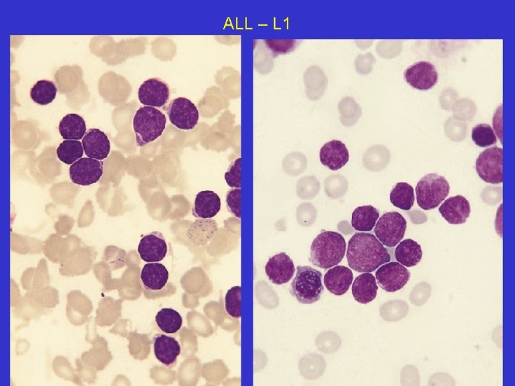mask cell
Returning a JSON list of instances; mask_svg holds the SVG:
<instances>
[{
	"label": "cell",
	"instance_id": "cell-13",
	"mask_svg": "<svg viewBox=\"0 0 515 386\" xmlns=\"http://www.w3.org/2000/svg\"><path fill=\"white\" fill-rule=\"evenodd\" d=\"M139 99L145 106L162 108L169 101V87L167 83L158 78L148 79L141 85Z\"/></svg>",
	"mask_w": 515,
	"mask_h": 386
},
{
	"label": "cell",
	"instance_id": "cell-9",
	"mask_svg": "<svg viewBox=\"0 0 515 386\" xmlns=\"http://www.w3.org/2000/svg\"><path fill=\"white\" fill-rule=\"evenodd\" d=\"M167 113L172 124L183 131L192 130L199 120L197 107L185 98L172 101L167 108Z\"/></svg>",
	"mask_w": 515,
	"mask_h": 386
},
{
	"label": "cell",
	"instance_id": "cell-24",
	"mask_svg": "<svg viewBox=\"0 0 515 386\" xmlns=\"http://www.w3.org/2000/svg\"><path fill=\"white\" fill-rule=\"evenodd\" d=\"M423 255L421 245L412 239L400 242L395 250L396 260L406 268H412L420 264Z\"/></svg>",
	"mask_w": 515,
	"mask_h": 386
},
{
	"label": "cell",
	"instance_id": "cell-34",
	"mask_svg": "<svg viewBox=\"0 0 515 386\" xmlns=\"http://www.w3.org/2000/svg\"><path fill=\"white\" fill-rule=\"evenodd\" d=\"M307 168V158L302 152H293L288 154L283 161L284 171L292 177L303 173Z\"/></svg>",
	"mask_w": 515,
	"mask_h": 386
},
{
	"label": "cell",
	"instance_id": "cell-44",
	"mask_svg": "<svg viewBox=\"0 0 515 386\" xmlns=\"http://www.w3.org/2000/svg\"><path fill=\"white\" fill-rule=\"evenodd\" d=\"M375 62L374 56L371 52H368L365 55H359L355 60V63H354V66H355L359 74L366 76L373 71Z\"/></svg>",
	"mask_w": 515,
	"mask_h": 386
},
{
	"label": "cell",
	"instance_id": "cell-29",
	"mask_svg": "<svg viewBox=\"0 0 515 386\" xmlns=\"http://www.w3.org/2000/svg\"><path fill=\"white\" fill-rule=\"evenodd\" d=\"M393 205L403 210H410L415 201L414 188L407 183H398L390 193Z\"/></svg>",
	"mask_w": 515,
	"mask_h": 386
},
{
	"label": "cell",
	"instance_id": "cell-20",
	"mask_svg": "<svg viewBox=\"0 0 515 386\" xmlns=\"http://www.w3.org/2000/svg\"><path fill=\"white\" fill-rule=\"evenodd\" d=\"M353 280V275L350 269L344 266H336L325 274L324 282L331 294L341 296L347 293Z\"/></svg>",
	"mask_w": 515,
	"mask_h": 386
},
{
	"label": "cell",
	"instance_id": "cell-22",
	"mask_svg": "<svg viewBox=\"0 0 515 386\" xmlns=\"http://www.w3.org/2000/svg\"><path fill=\"white\" fill-rule=\"evenodd\" d=\"M220 199L218 194L211 190H204L198 193L192 214L198 218L211 219L220 212Z\"/></svg>",
	"mask_w": 515,
	"mask_h": 386
},
{
	"label": "cell",
	"instance_id": "cell-30",
	"mask_svg": "<svg viewBox=\"0 0 515 386\" xmlns=\"http://www.w3.org/2000/svg\"><path fill=\"white\" fill-rule=\"evenodd\" d=\"M57 88L55 83L48 80L38 81L30 90L32 101L41 106H47L55 99Z\"/></svg>",
	"mask_w": 515,
	"mask_h": 386
},
{
	"label": "cell",
	"instance_id": "cell-4",
	"mask_svg": "<svg viewBox=\"0 0 515 386\" xmlns=\"http://www.w3.org/2000/svg\"><path fill=\"white\" fill-rule=\"evenodd\" d=\"M322 274L309 266H298L290 293L302 304H313L323 294Z\"/></svg>",
	"mask_w": 515,
	"mask_h": 386
},
{
	"label": "cell",
	"instance_id": "cell-46",
	"mask_svg": "<svg viewBox=\"0 0 515 386\" xmlns=\"http://www.w3.org/2000/svg\"><path fill=\"white\" fill-rule=\"evenodd\" d=\"M467 110L473 115L476 111V106L470 99H462L454 107L455 115L461 118H463L464 113Z\"/></svg>",
	"mask_w": 515,
	"mask_h": 386
},
{
	"label": "cell",
	"instance_id": "cell-38",
	"mask_svg": "<svg viewBox=\"0 0 515 386\" xmlns=\"http://www.w3.org/2000/svg\"><path fill=\"white\" fill-rule=\"evenodd\" d=\"M408 309L407 304L404 301H393L382 306L380 313H383L381 315L383 320L395 321L396 320L395 313H396L398 320H400L407 314Z\"/></svg>",
	"mask_w": 515,
	"mask_h": 386
},
{
	"label": "cell",
	"instance_id": "cell-27",
	"mask_svg": "<svg viewBox=\"0 0 515 386\" xmlns=\"http://www.w3.org/2000/svg\"><path fill=\"white\" fill-rule=\"evenodd\" d=\"M155 323L161 331L167 334H175L182 327L183 318L176 310L164 308L157 312Z\"/></svg>",
	"mask_w": 515,
	"mask_h": 386
},
{
	"label": "cell",
	"instance_id": "cell-8",
	"mask_svg": "<svg viewBox=\"0 0 515 386\" xmlns=\"http://www.w3.org/2000/svg\"><path fill=\"white\" fill-rule=\"evenodd\" d=\"M141 280L147 299L162 296L169 284V273L167 267L159 263H148L141 271Z\"/></svg>",
	"mask_w": 515,
	"mask_h": 386
},
{
	"label": "cell",
	"instance_id": "cell-1",
	"mask_svg": "<svg viewBox=\"0 0 515 386\" xmlns=\"http://www.w3.org/2000/svg\"><path fill=\"white\" fill-rule=\"evenodd\" d=\"M346 259L349 268L358 273H372L390 263L391 255L372 234L358 233L348 241Z\"/></svg>",
	"mask_w": 515,
	"mask_h": 386
},
{
	"label": "cell",
	"instance_id": "cell-43",
	"mask_svg": "<svg viewBox=\"0 0 515 386\" xmlns=\"http://www.w3.org/2000/svg\"><path fill=\"white\" fill-rule=\"evenodd\" d=\"M229 210L237 217L241 218V188H234L227 195Z\"/></svg>",
	"mask_w": 515,
	"mask_h": 386
},
{
	"label": "cell",
	"instance_id": "cell-14",
	"mask_svg": "<svg viewBox=\"0 0 515 386\" xmlns=\"http://www.w3.org/2000/svg\"><path fill=\"white\" fill-rule=\"evenodd\" d=\"M168 245L162 234L153 231L145 236L140 241L138 252L141 259L147 263L162 262L168 253Z\"/></svg>",
	"mask_w": 515,
	"mask_h": 386
},
{
	"label": "cell",
	"instance_id": "cell-7",
	"mask_svg": "<svg viewBox=\"0 0 515 386\" xmlns=\"http://www.w3.org/2000/svg\"><path fill=\"white\" fill-rule=\"evenodd\" d=\"M476 171L479 178L488 183L497 185L503 182V150L498 147L483 151L477 157Z\"/></svg>",
	"mask_w": 515,
	"mask_h": 386
},
{
	"label": "cell",
	"instance_id": "cell-5",
	"mask_svg": "<svg viewBox=\"0 0 515 386\" xmlns=\"http://www.w3.org/2000/svg\"><path fill=\"white\" fill-rule=\"evenodd\" d=\"M450 186L447 180L437 173L424 176L416 187V201L424 210L439 206L449 196Z\"/></svg>",
	"mask_w": 515,
	"mask_h": 386
},
{
	"label": "cell",
	"instance_id": "cell-3",
	"mask_svg": "<svg viewBox=\"0 0 515 386\" xmlns=\"http://www.w3.org/2000/svg\"><path fill=\"white\" fill-rule=\"evenodd\" d=\"M167 122V116L155 108L139 109L134 119L137 145L143 147L156 141L164 132Z\"/></svg>",
	"mask_w": 515,
	"mask_h": 386
},
{
	"label": "cell",
	"instance_id": "cell-47",
	"mask_svg": "<svg viewBox=\"0 0 515 386\" xmlns=\"http://www.w3.org/2000/svg\"><path fill=\"white\" fill-rule=\"evenodd\" d=\"M494 128L497 136L499 137L501 143L502 144V106L500 108V111L498 109L497 113L494 117L493 120Z\"/></svg>",
	"mask_w": 515,
	"mask_h": 386
},
{
	"label": "cell",
	"instance_id": "cell-32",
	"mask_svg": "<svg viewBox=\"0 0 515 386\" xmlns=\"http://www.w3.org/2000/svg\"><path fill=\"white\" fill-rule=\"evenodd\" d=\"M56 152L61 162L73 165L83 157L84 148L79 141H64L59 145Z\"/></svg>",
	"mask_w": 515,
	"mask_h": 386
},
{
	"label": "cell",
	"instance_id": "cell-25",
	"mask_svg": "<svg viewBox=\"0 0 515 386\" xmlns=\"http://www.w3.org/2000/svg\"><path fill=\"white\" fill-rule=\"evenodd\" d=\"M87 127L84 119L78 114L64 116L59 124V131L64 141L83 140Z\"/></svg>",
	"mask_w": 515,
	"mask_h": 386
},
{
	"label": "cell",
	"instance_id": "cell-23",
	"mask_svg": "<svg viewBox=\"0 0 515 386\" xmlns=\"http://www.w3.org/2000/svg\"><path fill=\"white\" fill-rule=\"evenodd\" d=\"M378 285L376 278L370 273L359 276L352 284V295L357 302L367 304L377 296Z\"/></svg>",
	"mask_w": 515,
	"mask_h": 386
},
{
	"label": "cell",
	"instance_id": "cell-26",
	"mask_svg": "<svg viewBox=\"0 0 515 386\" xmlns=\"http://www.w3.org/2000/svg\"><path fill=\"white\" fill-rule=\"evenodd\" d=\"M379 218V213L372 206L358 207L352 213V227L360 232H369L374 229Z\"/></svg>",
	"mask_w": 515,
	"mask_h": 386
},
{
	"label": "cell",
	"instance_id": "cell-11",
	"mask_svg": "<svg viewBox=\"0 0 515 386\" xmlns=\"http://www.w3.org/2000/svg\"><path fill=\"white\" fill-rule=\"evenodd\" d=\"M104 162L90 157L78 159L70 168V178L76 185L89 186L98 183L104 174Z\"/></svg>",
	"mask_w": 515,
	"mask_h": 386
},
{
	"label": "cell",
	"instance_id": "cell-6",
	"mask_svg": "<svg viewBox=\"0 0 515 386\" xmlns=\"http://www.w3.org/2000/svg\"><path fill=\"white\" fill-rule=\"evenodd\" d=\"M407 227V220L402 215L398 212H390L377 220L374 234L383 245L394 248L404 238Z\"/></svg>",
	"mask_w": 515,
	"mask_h": 386
},
{
	"label": "cell",
	"instance_id": "cell-40",
	"mask_svg": "<svg viewBox=\"0 0 515 386\" xmlns=\"http://www.w3.org/2000/svg\"><path fill=\"white\" fill-rule=\"evenodd\" d=\"M316 217L317 210L311 203H302L297 208V219L302 227H311L315 222Z\"/></svg>",
	"mask_w": 515,
	"mask_h": 386
},
{
	"label": "cell",
	"instance_id": "cell-21",
	"mask_svg": "<svg viewBox=\"0 0 515 386\" xmlns=\"http://www.w3.org/2000/svg\"><path fill=\"white\" fill-rule=\"evenodd\" d=\"M307 98L313 101L320 100L328 86V78L325 71L317 66L309 67L304 75Z\"/></svg>",
	"mask_w": 515,
	"mask_h": 386
},
{
	"label": "cell",
	"instance_id": "cell-17",
	"mask_svg": "<svg viewBox=\"0 0 515 386\" xmlns=\"http://www.w3.org/2000/svg\"><path fill=\"white\" fill-rule=\"evenodd\" d=\"M153 350L156 359L167 367L172 368L181 354V345L173 337L158 334L153 338Z\"/></svg>",
	"mask_w": 515,
	"mask_h": 386
},
{
	"label": "cell",
	"instance_id": "cell-37",
	"mask_svg": "<svg viewBox=\"0 0 515 386\" xmlns=\"http://www.w3.org/2000/svg\"><path fill=\"white\" fill-rule=\"evenodd\" d=\"M225 308L234 318L241 317V287L234 286L229 290L225 298Z\"/></svg>",
	"mask_w": 515,
	"mask_h": 386
},
{
	"label": "cell",
	"instance_id": "cell-42",
	"mask_svg": "<svg viewBox=\"0 0 515 386\" xmlns=\"http://www.w3.org/2000/svg\"><path fill=\"white\" fill-rule=\"evenodd\" d=\"M241 158H238L225 174V180L233 188H241Z\"/></svg>",
	"mask_w": 515,
	"mask_h": 386
},
{
	"label": "cell",
	"instance_id": "cell-10",
	"mask_svg": "<svg viewBox=\"0 0 515 386\" xmlns=\"http://www.w3.org/2000/svg\"><path fill=\"white\" fill-rule=\"evenodd\" d=\"M410 272L398 262L382 265L376 272V280L383 291L395 293L400 291L409 282Z\"/></svg>",
	"mask_w": 515,
	"mask_h": 386
},
{
	"label": "cell",
	"instance_id": "cell-15",
	"mask_svg": "<svg viewBox=\"0 0 515 386\" xmlns=\"http://www.w3.org/2000/svg\"><path fill=\"white\" fill-rule=\"evenodd\" d=\"M265 271L271 282L281 285L291 280L296 270L291 257L285 252H280L270 257Z\"/></svg>",
	"mask_w": 515,
	"mask_h": 386
},
{
	"label": "cell",
	"instance_id": "cell-33",
	"mask_svg": "<svg viewBox=\"0 0 515 386\" xmlns=\"http://www.w3.org/2000/svg\"><path fill=\"white\" fill-rule=\"evenodd\" d=\"M472 141L480 148H488L497 143L493 127L488 124H479L472 129Z\"/></svg>",
	"mask_w": 515,
	"mask_h": 386
},
{
	"label": "cell",
	"instance_id": "cell-12",
	"mask_svg": "<svg viewBox=\"0 0 515 386\" xmlns=\"http://www.w3.org/2000/svg\"><path fill=\"white\" fill-rule=\"evenodd\" d=\"M406 82L418 90H428L438 81V73L429 62H418L409 67L404 73Z\"/></svg>",
	"mask_w": 515,
	"mask_h": 386
},
{
	"label": "cell",
	"instance_id": "cell-36",
	"mask_svg": "<svg viewBox=\"0 0 515 386\" xmlns=\"http://www.w3.org/2000/svg\"><path fill=\"white\" fill-rule=\"evenodd\" d=\"M320 183L313 176L302 178L297 183V194L302 200H313L319 192Z\"/></svg>",
	"mask_w": 515,
	"mask_h": 386
},
{
	"label": "cell",
	"instance_id": "cell-45",
	"mask_svg": "<svg viewBox=\"0 0 515 386\" xmlns=\"http://www.w3.org/2000/svg\"><path fill=\"white\" fill-rule=\"evenodd\" d=\"M398 41H380L376 45V52L379 53L380 57L386 59L393 58L397 55L393 51L400 53L399 51L395 50V46Z\"/></svg>",
	"mask_w": 515,
	"mask_h": 386
},
{
	"label": "cell",
	"instance_id": "cell-35",
	"mask_svg": "<svg viewBox=\"0 0 515 386\" xmlns=\"http://www.w3.org/2000/svg\"><path fill=\"white\" fill-rule=\"evenodd\" d=\"M347 190L348 181L343 176L332 175L325 180V190L330 199H341L346 194Z\"/></svg>",
	"mask_w": 515,
	"mask_h": 386
},
{
	"label": "cell",
	"instance_id": "cell-19",
	"mask_svg": "<svg viewBox=\"0 0 515 386\" xmlns=\"http://www.w3.org/2000/svg\"><path fill=\"white\" fill-rule=\"evenodd\" d=\"M439 211L448 223L460 224L465 223L470 217L471 206L464 196H457L445 200Z\"/></svg>",
	"mask_w": 515,
	"mask_h": 386
},
{
	"label": "cell",
	"instance_id": "cell-31",
	"mask_svg": "<svg viewBox=\"0 0 515 386\" xmlns=\"http://www.w3.org/2000/svg\"><path fill=\"white\" fill-rule=\"evenodd\" d=\"M338 110L341 115L340 121L346 127L355 124L362 116V108L351 96H345L339 105Z\"/></svg>",
	"mask_w": 515,
	"mask_h": 386
},
{
	"label": "cell",
	"instance_id": "cell-41",
	"mask_svg": "<svg viewBox=\"0 0 515 386\" xmlns=\"http://www.w3.org/2000/svg\"><path fill=\"white\" fill-rule=\"evenodd\" d=\"M313 358H311V355H310L303 359L308 364H309L310 366L302 361H301L300 363L301 373L303 376H304L305 378L308 379H309L310 378L312 368H313L318 376L322 374V373H320V371L324 372L325 370L323 369H321L322 366H325L324 359L316 355H313Z\"/></svg>",
	"mask_w": 515,
	"mask_h": 386
},
{
	"label": "cell",
	"instance_id": "cell-16",
	"mask_svg": "<svg viewBox=\"0 0 515 386\" xmlns=\"http://www.w3.org/2000/svg\"><path fill=\"white\" fill-rule=\"evenodd\" d=\"M320 161L322 165L333 171L344 167L349 160V152L344 143L334 140L320 148Z\"/></svg>",
	"mask_w": 515,
	"mask_h": 386
},
{
	"label": "cell",
	"instance_id": "cell-18",
	"mask_svg": "<svg viewBox=\"0 0 515 386\" xmlns=\"http://www.w3.org/2000/svg\"><path fill=\"white\" fill-rule=\"evenodd\" d=\"M82 143L85 155L90 158L103 160L108 157L111 152L110 140L99 129H90L83 138Z\"/></svg>",
	"mask_w": 515,
	"mask_h": 386
},
{
	"label": "cell",
	"instance_id": "cell-39",
	"mask_svg": "<svg viewBox=\"0 0 515 386\" xmlns=\"http://www.w3.org/2000/svg\"><path fill=\"white\" fill-rule=\"evenodd\" d=\"M296 40H267L266 44L273 52L274 57L286 55L295 51L299 45Z\"/></svg>",
	"mask_w": 515,
	"mask_h": 386
},
{
	"label": "cell",
	"instance_id": "cell-28",
	"mask_svg": "<svg viewBox=\"0 0 515 386\" xmlns=\"http://www.w3.org/2000/svg\"><path fill=\"white\" fill-rule=\"evenodd\" d=\"M390 153L383 145H374L370 148L364 155L365 166L371 171H380L389 164Z\"/></svg>",
	"mask_w": 515,
	"mask_h": 386
},
{
	"label": "cell",
	"instance_id": "cell-2",
	"mask_svg": "<svg viewBox=\"0 0 515 386\" xmlns=\"http://www.w3.org/2000/svg\"><path fill=\"white\" fill-rule=\"evenodd\" d=\"M346 250V241L341 234L323 231L311 244L310 262L318 268L329 269L342 262Z\"/></svg>",
	"mask_w": 515,
	"mask_h": 386
}]
</instances>
